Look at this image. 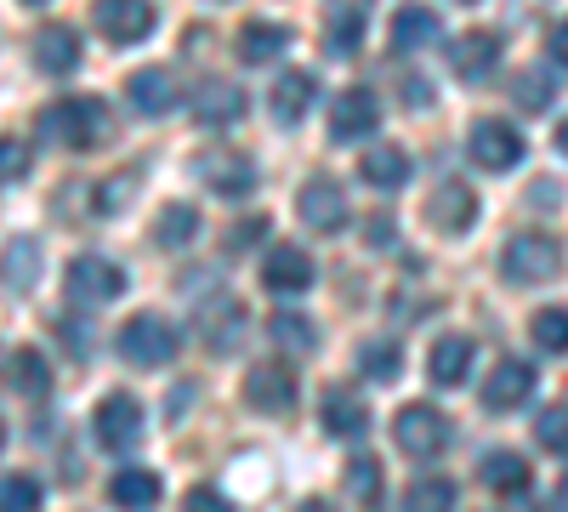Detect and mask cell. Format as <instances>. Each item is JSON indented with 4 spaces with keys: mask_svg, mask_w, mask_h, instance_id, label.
<instances>
[{
    "mask_svg": "<svg viewBox=\"0 0 568 512\" xmlns=\"http://www.w3.org/2000/svg\"><path fill=\"white\" fill-rule=\"evenodd\" d=\"M109 131H114V120H109V109H103V98H63V103H52L40 114V137L45 143H58V149H103L109 143Z\"/></svg>",
    "mask_w": 568,
    "mask_h": 512,
    "instance_id": "cell-1",
    "label": "cell"
},
{
    "mask_svg": "<svg viewBox=\"0 0 568 512\" xmlns=\"http://www.w3.org/2000/svg\"><path fill=\"white\" fill-rule=\"evenodd\" d=\"M557 268H562V245L551 234H511L500 251V273L511 285H546V279H557Z\"/></svg>",
    "mask_w": 568,
    "mask_h": 512,
    "instance_id": "cell-2",
    "label": "cell"
},
{
    "mask_svg": "<svg viewBox=\"0 0 568 512\" xmlns=\"http://www.w3.org/2000/svg\"><path fill=\"white\" fill-rule=\"evenodd\" d=\"M393 439H398L404 455L433 461V455L449 444V415L433 410V404H404V410H398V422H393Z\"/></svg>",
    "mask_w": 568,
    "mask_h": 512,
    "instance_id": "cell-3",
    "label": "cell"
},
{
    "mask_svg": "<svg viewBox=\"0 0 568 512\" xmlns=\"http://www.w3.org/2000/svg\"><path fill=\"white\" fill-rule=\"evenodd\" d=\"M120 353L131 364H142V370H160V364L176 359V331L165 319H154V313H136V319H125V331H120Z\"/></svg>",
    "mask_w": 568,
    "mask_h": 512,
    "instance_id": "cell-4",
    "label": "cell"
},
{
    "mask_svg": "<svg viewBox=\"0 0 568 512\" xmlns=\"http://www.w3.org/2000/svg\"><path fill=\"white\" fill-rule=\"evenodd\" d=\"M63 285H69V302L98 308V302H114V297L125 291V268L109 262V257H74Z\"/></svg>",
    "mask_w": 568,
    "mask_h": 512,
    "instance_id": "cell-5",
    "label": "cell"
},
{
    "mask_svg": "<svg viewBox=\"0 0 568 512\" xmlns=\"http://www.w3.org/2000/svg\"><path fill=\"white\" fill-rule=\"evenodd\" d=\"M296 370L291 364H251V377H245V404L256 415H284V410H296Z\"/></svg>",
    "mask_w": 568,
    "mask_h": 512,
    "instance_id": "cell-6",
    "label": "cell"
},
{
    "mask_svg": "<svg viewBox=\"0 0 568 512\" xmlns=\"http://www.w3.org/2000/svg\"><path fill=\"white\" fill-rule=\"evenodd\" d=\"M466 154L484 171H511L517 160H524V137H517V126H506V120H478L466 131Z\"/></svg>",
    "mask_w": 568,
    "mask_h": 512,
    "instance_id": "cell-7",
    "label": "cell"
},
{
    "mask_svg": "<svg viewBox=\"0 0 568 512\" xmlns=\"http://www.w3.org/2000/svg\"><path fill=\"white\" fill-rule=\"evenodd\" d=\"M296 217L313 228V234H342V222L353 217V211H347V194H342V182L313 177L307 189L296 194Z\"/></svg>",
    "mask_w": 568,
    "mask_h": 512,
    "instance_id": "cell-8",
    "label": "cell"
},
{
    "mask_svg": "<svg viewBox=\"0 0 568 512\" xmlns=\"http://www.w3.org/2000/svg\"><path fill=\"white\" fill-rule=\"evenodd\" d=\"M91 433H98L103 450H131L142 439V404L131 393H109L98 404V415H91Z\"/></svg>",
    "mask_w": 568,
    "mask_h": 512,
    "instance_id": "cell-9",
    "label": "cell"
},
{
    "mask_svg": "<svg viewBox=\"0 0 568 512\" xmlns=\"http://www.w3.org/2000/svg\"><path fill=\"white\" fill-rule=\"evenodd\" d=\"M200 177H205V189L222 194V200H245V194L256 189V165H251V154H240V149H211V154L200 160Z\"/></svg>",
    "mask_w": 568,
    "mask_h": 512,
    "instance_id": "cell-10",
    "label": "cell"
},
{
    "mask_svg": "<svg viewBox=\"0 0 568 512\" xmlns=\"http://www.w3.org/2000/svg\"><path fill=\"white\" fill-rule=\"evenodd\" d=\"M91 23H98L114 46H136L154 29V7L149 0H98V7H91Z\"/></svg>",
    "mask_w": 568,
    "mask_h": 512,
    "instance_id": "cell-11",
    "label": "cell"
},
{
    "mask_svg": "<svg viewBox=\"0 0 568 512\" xmlns=\"http://www.w3.org/2000/svg\"><path fill=\"white\" fill-rule=\"evenodd\" d=\"M471 217H478V189H466V182H438L433 200H426V222L438 234H466Z\"/></svg>",
    "mask_w": 568,
    "mask_h": 512,
    "instance_id": "cell-12",
    "label": "cell"
},
{
    "mask_svg": "<svg viewBox=\"0 0 568 512\" xmlns=\"http://www.w3.org/2000/svg\"><path fill=\"white\" fill-rule=\"evenodd\" d=\"M262 285L278 291V297H302L313 285V257L302 245H273L267 262H262Z\"/></svg>",
    "mask_w": 568,
    "mask_h": 512,
    "instance_id": "cell-13",
    "label": "cell"
},
{
    "mask_svg": "<svg viewBox=\"0 0 568 512\" xmlns=\"http://www.w3.org/2000/svg\"><path fill=\"white\" fill-rule=\"evenodd\" d=\"M495 63H500V34H495V29H471V34H460V40H455V52H449V69H455L466 86H471V80H489Z\"/></svg>",
    "mask_w": 568,
    "mask_h": 512,
    "instance_id": "cell-14",
    "label": "cell"
},
{
    "mask_svg": "<svg viewBox=\"0 0 568 512\" xmlns=\"http://www.w3.org/2000/svg\"><path fill=\"white\" fill-rule=\"evenodd\" d=\"M529 393H535V370L524 359H500L484 377V404L489 410H524Z\"/></svg>",
    "mask_w": 568,
    "mask_h": 512,
    "instance_id": "cell-15",
    "label": "cell"
},
{
    "mask_svg": "<svg viewBox=\"0 0 568 512\" xmlns=\"http://www.w3.org/2000/svg\"><path fill=\"white\" fill-rule=\"evenodd\" d=\"M382 126V103L369 98V91H342L336 109H329V131H336V143H358Z\"/></svg>",
    "mask_w": 568,
    "mask_h": 512,
    "instance_id": "cell-16",
    "label": "cell"
},
{
    "mask_svg": "<svg viewBox=\"0 0 568 512\" xmlns=\"http://www.w3.org/2000/svg\"><path fill=\"white\" fill-rule=\"evenodd\" d=\"M240 114H245V91L233 86V80H205V86L194 91V120H200V126L222 131V126H233Z\"/></svg>",
    "mask_w": 568,
    "mask_h": 512,
    "instance_id": "cell-17",
    "label": "cell"
},
{
    "mask_svg": "<svg viewBox=\"0 0 568 512\" xmlns=\"http://www.w3.org/2000/svg\"><path fill=\"white\" fill-rule=\"evenodd\" d=\"M125 98H131L136 114H171V109L182 103L171 69H136V74L125 80Z\"/></svg>",
    "mask_w": 568,
    "mask_h": 512,
    "instance_id": "cell-18",
    "label": "cell"
},
{
    "mask_svg": "<svg viewBox=\"0 0 568 512\" xmlns=\"http://www.w3.org/2000/svg\"><path fill=\"white\" fill-rule=\"evenodd\" d=\"M34 63H40L45 74H69V69H80V34H74L69 23H45V29H34Z\"/></svg>",
    "mask_w": 568,
    "mask_h": 512,
    "instance_id": "cell-19",
    "label": "cell"
},
{
    "mask_svg": "<svg viewBox=\"0 0 568 512\" xmlns=\"http://www.w3.org/2000/svg\"><path fill=\"white\" fill-rule=\"evenodd\" d=\"M324 433L364 439V433H369V404H364L353 388H329V393H324Z\"/></svg>",
    "mask_w": 568,
    "mask_h": 512,
    "instance_id": "cell-20",
    "label": "cell"
},
{
    "mask_svg": "<svg viewBox=\"0 0 568 512\" xmlns=\"http://www.w3.org/2000/svg\"><path fill=\"white\" fill-rule=\"evenodd\" d=\"M358 177L369 182V189L393 194V189H404V182H409V154H404L398 143H375V149H364V160H358Z\"/></svg>",
    "mask_w": 568,
    "mask_h": 512,
    "instance_id": "cell-21",
    "label": "cell"
},
{
    "mask_svg": "<svg viewBox=\"0 0 568 512\" xmlns=\"http://www.w3.org/2000/svg\"><path fill=\"white\" fill-rule=\"evenodd\" d=\"M478 479H484L495 495H506V501H517V495H529V490H535L529 461H524V455H511V450H495L484 468H478Z\"/></svg>",
    "mask_w": 568,
    "mask_h": 512,
    "instance_id": "cell-22",
    "label": "cell"
},
{
    "mask_svg": "<svg viewBox=\"0 0 568 512\" xmlns=\"http://www.w3.org/2000/svg\"><path fill=\"white\" fill-rule=\"evenodd\" d=\"M313 98H318V80H313L307 69L278 74V86H273V120H278V126H296V120L313 109Z\"/></svg>",
    "mask_w": 568,
    "mask_h": 512,
    "instance_id": "cell-23",
    "label": "cell"
},
{
    "mask_svg": "<svg viewBox=\"0 0 568 512\" xmlns=\"http://www.w3.org/2000/svg\"><path fill=\"white\" fill-rule=\"evenodd\" d=\"M466 370H471V342H466V337L433 342V353H426V377H433L438 388H460Z\"/></svg>",
    "mask_w": 568,
    "mask_h": 512,
    "instance_id": "cell-24",
    "label": "cell"
},
{
    "mask_svg": "<svg viewBox=\"0 0 568 512\" xmlns=\"http://www.w3.org/2000/svg\"><path fill=\"white\" fill-rule=\"evenodd\" d=\"M438 34H444V23H438L433 7H398V18H393V46L398 52H420V46H433Z\"/></svg>",
    "mask_w": 568,
    "mask_h": 512,
    "instance_id": "cell-25",
    "label": "cell"
},
{
    "mask_svg": "<svg viewBox=\"0 0 568 512\" xmlns=\"http://www.w3.org/2000/svg\"><path fill=\"white\" fill-rule=\"evenodd\" d=\"M7 382H12V393H23V399H45V388H52V370H45V353H34V348L7 353Z\"/></svg>",
    "mask_w": 568,
    "mask_h": 512,
    "instance_id": "cell-26",
    "label": "cell"
},
{
    "mask_svg": "<svg viewBox=\"0 0 568 512\" xmlns=\"http://www.w3.org/2000/svg\"><path fill=\"white\" fill-rule=\"evenodd\" d=\"M109 501H114V506H154V501H160V473H149V468H120V473L109 479Z\"/></svg>",
    "mask_w": 568,
    "mask_h": 512,
    "instance_id": "cell-27",
    "label": "cell"
},
{
    "mask_svg": "<svg viewBox=\"0 0 568 512\" xmlns=\"http://www.w3.org/2000/svg\"><path fill=\"white\" fill-rule=\"evenodd\" d=\"M284 46H291V29L284 23H245L240 29V58L245 63H273Z\"/></svg>",
    "mask_w": 568,
    "mask_h": 512,
    "instance_id": "cell-28",
    "label": "cell"
},
{
    "mask_svg": "<svg viewBox=\"0 0 568 512\" xmlns=\"http://www.w3.org/2000/svg\"><path fill=\"white\" fill-rule=\"evenodd\" d=\"M40 240H12L7 257H0V273H7V285L12 291H34V279H40Z\"/></svg>",
    "mask_w": 568,
    "mask_h": 512,
    "instance_id": "cell-29",
    "label": "cell"
},
{
    "mask_svg": "<svg viewBox=\"0 0 568 512\" xmlns=\"http://www.w3.org/2000/svg\"><path fill=\"white\" fill-rule=\"evenodd\" d=\"M358 46H364V12L358 7H342L336 18L324 23V52L329 58H353Z\"/></svg>",
    "mask_w": 568,
    "mask_h": 512,
    "instance_id": "cell-30",
    "label": "cell"
},
{
    "mask_svg": "<svg viewBox=\"0 0 568 512\" xmlns=\"http://www.w3.org/2000/svg\"><path fill=\"white\" fill-rule=\"evenodd\" d=\"M267 337H273L278 348H291V353H313V348H318V331H313V319H307V313H291V308L267 319Z\"/></svg>",
    "mask_w": 568,
    "mask_h": 512,
    "instance_id": "cell-31",
    "label": "cell"
},
{
    "mask_svg": "<svg viewBox=\"0 0 568 512\" xmlns=\"http://www.w3.org/2000/svg\"><path fill=\"white\" fill-rule=\"evenodd\" d=\"M194 234H200V211H194V205H165V211L154 217V240H160L165 251H182Z\"/></svg>",
    "mask_w": 568,
    "mask_h": 512,
    "instance_id": "cell-32",
    "label": "cell"
},
{
    "mask_svg": "<svg viewBox=\"0 0 568 512\" xmlns=\"http://www.w3.org/2000/svg\"><path fill=\"white\" fill-rule=\"evenodd\" d=\"M382 468H375L369 455H358V461H347V479H342V495L353 501V506H375L382 501Z\"/></svg>",
    "mask_w": 568,
    "mask_h": 512,
    "instance_id": "cell-33",
    "label": "cell"
},
{
    "mask_svg": "<svg viewBox=\"0 0 568 512\" xmlns=\"http://www.w3.org/2000/svg\"><path fill=\"white\" fill-rule=\"evenodd\" d=\"M551 98H557V86H551L546 69H524V74H517V86H511V103L524 109V114H546Z\"/></svg>",
    "mask_w": 568,
    "mask_h": 512,
    "instance_id": "cell-34",
    "label": "cell"
},
{
    "mask_svg": "<svg viewBox=\"0 0 568 512\" xmlns=\"http://www.w3.org/2000/svg\"><path fill=\"white\" fill-rule=\"evenodd\" d=\"M358 370H364L369 382H398V370H404L398 342H364L358 348Z\"/></svg>",
    "mask_w": 568,
    "mask_h": 512,
    "instance_id": "cell-35",
    "label": "cell"
},
{
    "mask_svg": "<svg viewBox=\"0 0 568 512\" xmlns=\"http://www.w3.org/2000/svg\"><path fill=\"white\" fill-rule=\"evenodd\" d=\"M240 324H245L240 302H227V297H222V302L205 313V324H200V331H211V348H216V353H227L233 342H240Z\"/></svg>",
    "mask_w": 568,
    "mask_h": 512,
    "instance_id": "cell-36",
    "label": "cell"
},
{
    "mask_svg": "<svg viewBox=\"0 0 568 512\" xmlns=\"http://www.w3.org/2000/svg\"><path fill=\"white\" fill-rule=\"evenodd\" d=\"M529 331L546 353H568V308H540Z\"/></svg>",
    "mask_w": 568,
    "mask_h": 512,
    "instance_id": "cell-37",
    "label": "cell"
},
{
    "mask_svg": "<svg viewBox=\"0 0 568 512\" xmlns=\"http://www.w3.org/2000/svg\"><path fill=\"white\" fill-rule=\"evenodd\" d=\"M404 501H409V506H455V484L438 479V473H420V479L404 490Z\"/></svg>",
    "mask_w": 568,
    "mask_h": 512,
    "instance_id": "cell-38",
    "label": "cell"
},
{
    "mask_svg": "<svg viewBox=\"0 0 568 512\" xmlns=\"http://www.w3.org/2000/svg\"><path fill=\"white\" fill-rule=\"evenodd\" d=\"M535 439H540L546 450L568 455V404H551V410L535 415Z\"/></svg>",
    "mask_w": 568,
    "mask_h": 512,
    "instance_id": "cell-39",
    "label": "cell"
},
{
    "mask_svg": "<svg viewBox=\"0 0 568 512\" xmlns=\"http://www.w3.org/2000/svg\"><path fill=\"white\" fill-rule=\"evenodd\" d=\"M0 506H7V512L40 506V484H34L29 473H7V479H0Z\"/></svg>",
    "mask_w": 568,
    "mask_h": 512,
    "instance_id": "cell-40",
    "label": "cell"
},
{
    "mask_svg": "<svg viewBox=\"0 0 568 512\" xmlns=\"http://www.w3.org/2000/svg\"><path fill=\"white\" fill-rule=\"evenodd\" d=\"M29 149L18 143V137H0V189H7V182H23L29 177Z\"/></svg>",
    "mask_w": 568,
    "mask_h": 512,
    "instance_id": "cell-41",
    "label": "cell"
},
{
    "mask_svg": "<svg viewBox=\"0 0 568 512\" xmlns=\"http://www.w3.org/2000/svg\"><path fill=\"white\" fill-rule=\"evenodd\" d=\"M131 171H120V177H109V182H98V211L103 217H114V211H125L131 205Z\"/></svg>",
    "mask_w": 568,
    "mask_h": 512,
    "instance_id": "cell-42",
    "label": "cell"
},
{
    "mask_svg": "<svg viewBox=\"0 0 568 512\" xmlns=\"http://www.w3.org/2000/svg\"><path fill=\"white\" fill-rule=\"evenodd\" d=\"M546 52H551V63H557V69H568V18H562V23H551Z\"/></svg>",
    "mask_w": 568,
    "mask_h": 512,
    "instance_id": "cell-43",
    "label": "cell"
},
{
    "mask_svg": "<svg viewBox=\"0 0 568 512\" xmlns=\"http://www.w3.org/2000/svg\"><path fill=\"white\" fill-rule=\"evenodd\" d=\"M262 234H267V217H251V222H240V228H233V245L245 251V245H256Z\"/></svg>",
    "mask_w": 568,
    "mask_h": 512,
    "instance_id": "cell-44",
    "label": "cell"
},
{
    "mask_svg": "<svg viewBox=\"0 0 568 512\" xmlns=\"http://www.w3.org/2000/svg\"><path fill=\"white\" fill-rule=\"evenodd\" d=\"M393 234H398V228H393L387 217H369V222H364V240H369V245H393Z\"/></svg>",
    "mask_w": 568,
    "mask_h": 512,
    "instance_id": "cell-45",
    "label": "cell"
},
{
    "mask_svg": "<svg viewBox=\"0 0 568 512\" xmlns=\"http://www.w3.org/2000/svg\"><path fill=\"white\" fill-rule=\"evenodd\" d=\"M187 506H211V512H222L227 501H222L216 490H194V495H187Z\"/></svg>",
    "mask_w": 568,
    "mask_h": 512,
    "instance_id": "cell-46",
    "label": "cell"
},
{
    "mask_svg": "<svg viewBox=\"0 0 568 512\" xmlns=\"http://www.w3.org/2000/svg\"><path fill=\"white\" fill-rule=\"evenodd\" d=\"M433 103V91H426V80H409V109H426Z\"/></svg>",
    "mask_w": 568,
    "mask_h": 512,
    "instance_id": "cell-47",
    "label": "cell"
},
{
    "mask_svg": "<svg viewBox=\"0 0 568 512\" xmlns=\"http://www.w3.org/2000/svg\"><path fill=\"white\" fill-rule=\"evenodd\" d=\"M557 149H562V154H568V120H562V126H557Z\"/></svg>",
    "mask_w": 568,
    "mask_h": 512,
    "instance_id": "cell-48",
    "label": "cell"
},
{
    "mask_svg": "<svg viewBox=\"0 0 568 512\" xmlns=\"http://www.w3.org/2000/svg\"><path fill=\"white\" fill-rule=\"evenodd\" d=\"M557 506H568V479H562V484H557Z\"/></svg>",
    "mask_w": 568,
    "mask_h": 512,
    "instance_id": "cell-49",
    "label": "cell"
},
{
    "mask_svg": "<svg viewBox=\"0 0 568 512\" xmlns=\"http://www.w3.org/2000/svg\"><path fill=\"white\" fill-rule=\"evenodd\" d=\"M0 444H7V422H0Z\"/></svg>",
    "mask_w": 568,
    "mask_h": 512,
    "instance_id": "cell-50",
    "label": "cell"
},
{
    "mask_svg": "<svg viewBox=\"0 0 568 512\" xmlns=\"http://www.w3.org/2000/svg\"><path fill=\"white\" fill-rule=\"evenodd\" d=\"M29 7H40V0H29Z\"/></svg>",
    "mask_w": 568,
    "mask_h": 512,
    "instance_id": "cell-51",
    "label": "cell"
}]
</instances>
